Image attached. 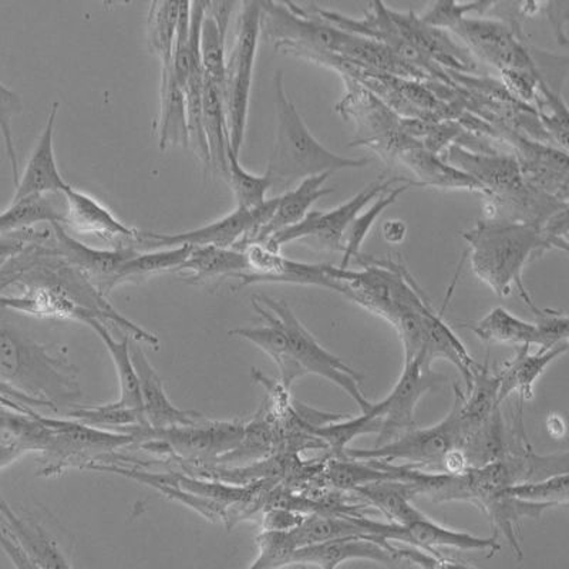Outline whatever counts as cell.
<instances>
[{
	"instance_id": "obj_1",
	"label": "cell",
	"mask_w": 569,
	"mask_h": 569,
	"mask_svg": "<svg viewBox=\"0 0 569 569\" xmlns=\"http://www.w3.org/2000/svg\"><path fill=\"white\" fill-rule=\"evenodd\" d=\"M462 237L469 242L471 268L477 278L501 298L510 297L517 289L537 318L546 312L532 302L522 271L537 252L552 247V237L533 223L517 221H482Z\"/></svg>"
},
{
	"instance_id": "obj_2",
	"label": "cell",
	"mask_w": 569,
	"mask_h": 569,
	"mask_svg": "<svg viewBox=\"0 0 569 569\" xmlns=\"http://www.w3.org/2000/svg\"><path fill=\"white\" fill-rule=\"evenodd\" d=\"M0 382L56 409L81 398L78 369L63 348L34 342L7 325H0Z\"/></svg>"
},
{
	"instance_id": "obj_3",
	"label": "cell",
	"mask_w": 569,
	"mask_h": 569,
	"mask_svg": "<svg viewBox=\"0 0 569 569\" xmlns=\"http://www.w3.org/2000/svg\"><path fill=\"white\" fill-rule=\"evenodd\" d=\"M277 109V139L269 157L266 174L271 178L272 190L299 184L307 178L348 169H362L369 159H349L330 151L315 139L301 114L289 99L283 84V73L278 70L273 78Z\"/></svg>"
},
{
	"instance_id": "obj_4",
	"label": "cell",
	"mask_w": 569,
	"mask_h": 569,
	"mask_svg": "<svg viewBox=\"0 0 569 569\" xmlns=\"http://www.w3.org/2000/svg\"><path fill=\"white\" fill-rule=\"evenodd\" d=\"M261 20L262 10L259 2L241 3L236 40L226 64L222 100L226 107L230 149L237 156H240L243 139H246Z\"/></svg>"
},
{
	"instance_id": "obj_5",
	"label": "cell",
	"mask_w": 569,
	"mask_h": 569,
	"mask_svg": "<svg viewBox=\"0 0 569 569\" xmlns=\"http://www.w3.org/2000/svg\"><path fill=\"white\" fill-rule=\"evenodd\" d=\"M253 299L276 315L277 322L288 339L293 359L297 360L305 376L317 375L338 386L356 401L362 413L372 408L373 403H370L360 388L363 376L325 349L303 327L287 302L277 301L267 295H256Z\"/></svg>"
},
{
	"instance_id": "obj_6",
	"label": "cell",
	"mask_w": 569,
	"mask_h": 569,
	"mask_svg": "<svg viewBox=\"0 0 569 569\" xmlns=\"http://www.w3.org/2000/svg\"><path fill=\"white\" fill-rule=\"evenodd\" d=\"M443 376L429 372L413 360L403 363L398 383L379 403L356 418L363 435L378 433L379 447L398 439L401 435L416 429L415 411L427 391L443 382Z\"/></svg>"
},
{
	"instance_id": "obj_7",
	"label": "cell",
	"mask_w": 569,
	"mask_h": 569,
	"mask_svg": "<svg viewBox=\"0 0 569 569\" xmlns=\"http://www.w3.org/2000/svg\"><path fill=\"white\" fill-rule=\"evenodd\" d=\"M455 405L439 425L427 429H413L389 443L368 450L345 449L348 459L390 462L406 460L415 465L441 469L445 456L450 450L461 449L462 427L460 405L462 390L455 386Z\"/></svg>"
},
{
	"instance_id": "obj_8",
	"label": "cell",
	"mask_w": 569,
	"mask_h": 569,
	"mask_svg": "<svg viewBox=\"0 0 569 569\" xmlns=\"http://www.w3.org/2000/svg\"><path fill=\"white\" fill-rule=\"evenodd\" d=\"M278 197L267 200L256 210L236 208L220 220L197 230L180 233L140 232L137 246L146 249H164L181 246L233 248L242 251L256 240L257 233L267 226L276 211Z\"/></svg>"
},
{
	"instance_id": "obj_9",
	"label": "cell",
	"mask_w": 569,
	"mask_h": 569,
	"mask_svg": "<svg viewBox=\"0 0 569 569\" xmlns=\"http://www.w3.org/2000/svg\"><path fill=\"white\" fill-rule=\"evenodd\" d=\"M396 182H411L409 178H383L379 177L372 184L360 191L359 194L350 198L342 206L333 208L330 211H311L297 226L287 228L281 232L269 238L266 246L273 249H282L289 242L309 240H318L325 246L333 249L343 247V237L347 233L350 223L362 212L366 206L390 190Z\"/></svg>"
},
{
	"instance_id": "obj_10",
	"label": "cell",
	"mask_w": 569,
	"mask_h": 569,
	"mask_svg": "<svg viewBox=\"0 0 569 569\" xmlns=\"http://www.w3.org/2000/svg\"><path fill=\"white\" fill-rule=\"evenodd\" d=\"M348 561H372L389 569H405L409 563L400 557L399 548L389 541L350 537L298 548L292 553L291 567L338 569Z\"/></svg>"
},
{
	"instance_id": "obj_11",
	"label": "cell",
	"mask_w": 569,
	"mask_h": 569,
	"mask_svg": "<svg viewBox=\"0 0 569 569\" xmlns=\"http://www.w3.org/2000/svg\"><path fill=\"white\" fill-rule=\"evenodd\" d=\"M60 104L52 106L44 129L36 142L32 154L29 157L23 174L19 177L14 187L12 201L23 200L28 197H48L63 194L69 184L60 174L54 154V126L58 119Z\"/></svg>"
},
{
	"instance_id": "obj_12",
	"label": "cell",
	"mask_w": 569,
	"mask_h": 569,
	"mask_svg": "<svg viewBox=\"0 0 569 569\" xmlns=\"http://www.w3.org/2000/svg\"><path fill=\"white\" fill-rule=\"evenodd\" d=\"M131 358L139 376L142 416L146 426L151 429H171V427H187L200 425L204 416L192 410H181L172 405L164 383L146 358L140 347L131 348Z\"/></svg>"
},
{
	"instance_id": "obj_13",
	"label": "cell",
	"mask_w": 569,
	"mask_h": 569,
	"mask_svg": "<svg viewBox=\"0 0 569 569\" xmlns=\"http://www.w3.org/2000/svg\"><path fill=\"white\" fill-rule=\"evenodd\" d=\"M62 196L66 201L64 226L104 241L137 243L140 240V232L136 228L126 226L96 198L71 186Z\"/></svg>"
},
{
	"instance_id": "obj_14",
	"label": "cell",
	"mask_w": 569,
	"mask_h": 569,
	"mask_svg": "<svg viewBox=\"0 0 569 569\" xmlns=\"http://www.w3.org/2000/svg\"><path fill=\"white\" fill-rule=\"evenodd\" d=\"M515 358L502 366L500 375V386H498V403H502L512 395L518 396V401L525 403V400L533 398V385L546 372L548 366L553 360L561 358L568 352V343L561 345L550 350H538L530 352V348H516Z\"/></svg>"
},
{
	"instance_id": "obj_15",
	"label": "cell",
	"mask_w": 569,
	"mask_h": 569,
	"mask_svg": "<svg viewBox=\"0 0 569 569\" xmlns=\"http://www.w3.org/2000/svg\"><path fill=\"white\" fill-rule=\"evenodd\" d=\"M252 307L266 325L256 328L232 329L230 330V335L246 339L248 342L262 349L263 352L277 363L279 373H281L283 388L284 390H289L298 379L303 378L302 369L299 368L297 360L293 359L291 349H289L288 339L284 337L281 327H279L276 315L253 298Z\"/></svg>"
},
{
	"instance_id": "obj_16",
	"label": "cell",
	"mask_w": 569,
	"mask_h": 569,
	"mask_svg": "<svg viewBox=\"0 0 569 569\" xmlns=\"http://www.w3.org/2000/svg\"><path fill=\"white\" fill-rule=\"evenodd\" d=\"M0 525L42 569H73L54 538L32 520H24L0 497Z\"/></svg>"
},
{
	"instance_id": "obj_17",
	"label": "cell",
	"mask_w": 569,
	"mask_h": 569,
	"mask_svg": "<svg viewBox=\"0 0 569 569\" xmlns=\"http://www.w3.org/2000/svg\"><path fill=\"white\" fill-rule=\"evenodd\" d=\"M329 174L307 178L299 182L293 190L284 192L282 196H277V207L273 211L271 220L267 226L257 233L256 240L251 243H263L276 233L287 230L301 222L308 216L311 207L320 200V198L332 194L333 188L325 187L328 181Z\"/></svg>"
},
{
	"instance_id": "obj_18",
	"label": "cell",
	"mask_w": 569,
	"mask_h": 569,
	"mask_svg": "<svg viewBox=\"0 0 569 569\" xmlns=\"http://www.w3.org/2000/svg\"><path fill=\"white\" fill-rule=\"evenodd\" d=\"M53 232L58 238L60 252L66 259H69L73 266L83 269L89 276L99 279H106V288L109 291L111 281H113L117 272L124 266L131 257L136 256L134 248H117V249H96L86 243L74 240L68 231L64 230L63 223H52Z\"/></svg>"
},
{
	"instance_id": "obj_19",
	"label": "cell",
	"mask_w": 569,
	"mask_h": 569,
	"mask_svg": "<svg viewBox=\"0 0 569 569\" xmlns=\"http://www.w3.org/2000/svg\"><path fill=\"white\" fill-rule=\"evenodd\" d=\"M401 528L405 531V543L429 552L431 556H439L441 553L439 548H453V550L461 551L487 552L489 557H492L501 548L497 537L481 538L471 536L469 532L451 530V528L437 525L429 517Z\"/></svg>"
},
{
	"instance_id": "obj_20",
	"label": "cell",
	"mask_w": 569,
	"mask_h": 569,
	"mask_svg": "<svg viewBox=\"0 0 569 569\" xmlns=\"http://www.w3.org/2000/svg\"><path fill=\"white\" fill-rule=\"evenodd\" d=\"M233 2H207L204 19L201 23L200 56L202 71L218 89H223L226 81V38Z\"/></svg>"
},
{
	"instance_id": "obj_21",
	"label": "cell",
	"mask_w": 569,
	"mask_h": 569,
	"mask_svg": "<svg viewBox=\"0 0 569 569\" xmlns=\"http://www.w3.org/2000/svg\"><path fill=\"white\" fill-rule=\"evenodd\" d=\"M462 327L469 328L481 342L487 345H515L516 348L537 347L538 350H546L538 325L516 317L506 308L491 309L485 318Z\"/></svg>"
},
{
	"instance_id": "obj_22",
	"label": "cell",
	"mask_w": 569,
	"mask_h": 569,
	"mask_svg": "<svg viewBox=\"0 0 569 569\" xmlns=\"http://www.w3.org/2000/svg\"><path fill=\"white\" fill-rule=\"evenodd\" d=\"M459 33L472 44V48L489 59L491 63L502 66L508 70H518L527 64L526 56L512 42L510 33L495 22H477V20H460L456 24Z\"/></svg>"
},
{
	"instance_id": "obj_23",
	"label": "cell",
	"mask_w": 569,
	"mask_h": 569,
	"mask_svg": "<svg viewBox=\"0 0 569 569\" xmlns=\"http://www.w3.org/2000/svg\"><path fill=\"white\" fill-rule=\"evenodd\" d=\"M91 329L98 333V337L103 340L104 347L109 350L111 359L116 366L117 378L120 385V398L117 403L121 408L137 411L142 415V400L140 391L139 376H137L133 358H131V345L129 337L123 339H116L101 322L99 317L93 313L86 315L83 320ZM144 418V416H142ZM146 421V420H144Z\"/></svg>"
},
{
	"instance_id": "obj_24",
	"label": "cell",
	"mask_w": 569,
	"mask_h": 569,
	"mask_svg": "<svg viewBox=\"0 0 569 569\" xmlns=\"http://www.w3.org/2000/svg\"><path fill=\"white\" fill-rule=\"evenodd\" d=\"M246 253L233 248L191 247L190 256L176 272L188 283H202L223 277L236 278L248 272Z\"/></svg>"
},
{
	"instance_id": "obj_25",
	"label": "cell",
	"mask_w": 569,
	"mask_h": 569,
	"mask_svg": "<svg viewBox=\"0 0 569 569\" xmlns=\"http://www.w3.org/2000/svg\"><path fill=\"white\" fill-rule=\"evenodd\" d=\"M161 113L159 120V147H190L188 134L186 91L172 78L171 68L161 70Z\"/></svg>"
},
{
	"instance_id": "obj_26",
	"label": "cell",
	"mask_w": 569,
	"mask_h": 569,
	"mask_svg": "<svg viewBox=\"0 0 569 569\" xmlns=\"http://www.w3.org/2000/svg\"><path fill=\"white\" fill-rule=\"evenodd\" d=\"M355 491L388 517L391 525L408 527L427 517L411 505V491L416 489L405 482L393 480L370 482V485L358 487Z\"/></svg>"
},
{
	"instance_id": "obj_27",
	"label": "cell",
	"mask_w": 569,
	"mask_h": 569,
	"mask_svg": "<svg viewBox=\"0 0 569 569\" xmlns=\"http://www.w3.org/2000/svg\"><path fill=\"white\" fill-rule=\"evenodd\" d=\"M202 126L210 150L211 167L216 172L226 176L227 156L230 149L226 107H223L221 90L204 76V89H202Z\"/></svg>"
},
{
	"instance_id": "obj_28",
	"label": "cell",
	"mask_w": 569,
	"mask_h": 569,
	"mask_svg": "<svg viewBox=\"0 0 569 569\" xmlns=\"http://www.w3.org/2000/svg\"><path fill=\"white\" fill-rule=\"evenodd\" d=\"M449 162L453 169H460V172L469 171V177L485 188V191L492 188H511L518 181V167L511 159H487L469 154V152L455 147L450 150Z\"/></svg>"
},
{
	"instance_id": "obj_29",
	"label": "cell",
	"mask_w": 569,
	"mask_h": 569,
	"mask_svg": "<svg viewBox=\"0 0 569 569\" xmlns=\"http://www.w3.org/2000/svg\"><path fill=\"white\" fill-rule=\"evenodd\" d=\"M181 2H152L147 17V44L161 62V70L170 69L177 39Z\"/></svg>"
},
{
	"instance_id": "obj_30",
	"label": "cell",
	"mask_w": 569,
	"mask_h": 569,
	"mask_svg": "<svg viewBox=\"0 0 569 569\" xmlns=\"http://www.w3.org/2000/svg\"><path fill=\"white\" fill-rule=\"evenodd\" d=\"M40 222H49L50 226L64 223V212L56 207L50 196L12 201L7 210L0 212V237L23 232Z\"/></svg>"
},
{
	"instance_id": "obj_31",
	"label": "cell",
	"mask_w": 569,
	"mask_h": 569,
	"mask_svg": "<svg viewBox=\"0 0 569 569\" xmlns=\"http://www.w3.org/2000/svg\"><path fill=\"white\" fill-rule=\"evenodd\" d=\"M190 252L191 247L188 246L157 249L154 252H136V256L131 257L117 272L109 291L117 284L131 281L134 278L154 276V273L166 271L176 272L184 263Z\"/></svg>"
},
{
	"instance_id": "obj_32",
	"label": "cell",
	"mask_w": 569,
	"mask_h": 569,
	"mask_svg": "<svg viewBox=\"0 0 569 569\" xmlns=\"http://www.w3.org/2000/svg\"><path fill=\"white\" fill-rule=\"evenodd\" d=\"M411 187L423 186H421V182L413 181L406 182V184H400L396 188H390V190L378 197V201L370 206L368 211L359 213V216L355 218L343 237V263L340 269H347L349 262L359 257L360 248H362L366 237H368V233L372 230L373 223L378 221L380 216H382L386 208L395 204L400 194L410 190Z\"/></svg>"
},
{
	"instance_id": "obj_33",
	"label": "cell",
	"mask_w": 569,
	"mask_h": 569,
	"mask_svg": "<svg viewBox=\"0 0 569 569\" xmlns=\"http://www.w3.org/2000/svg\"><path fill=\"white\" fill-rule=\"evenodd\" d=\"M226 178L236 197L237 208L256 210L266 204L267 194L272 190V181L267 174L257 176L243 169L240 156L228 150Z\"/></svg>"
},
{
	"instance_id": "obj_34",
	"label": "cell",
	"mask_w": 569,
	"mask_h": 569,
	"mask_svg": "<svg viewBox=\"0 0 569 569\" xmlns=\"http://www.w3.org/2000/svg\"><path fill=\"white\" fill-rule=\"evenodd\" d=\"M516 500L548 507L568 505V472L537 481L518 482L500 492Z\"/></svg>"
},
{
	"instance_id": "obj_35",
	"label": "cell",
	"mask_w": 569,
	"mask_h": 569,
	"mask_svg": "<svg viewBox=\"0 0 569 569\" xmlns=\"http://www.w3.org/2000/svg\"><path fill=\"white\" fill-rule=\"evenodd\" d=\"M258 556L248 569H283L291 567V557L298 550L291 531H263L257 538Z\"/></svg>"
},
{
	"instance_id": "obj_36",
	"label": "cell",
	"mask_w": 569,
	"mask_h": 569,
	"mask_svg": "<svg viewBox=\"0 0 569 569\" xmlns=\"http://www.w3.org/2000/svg\"><path fill=\"white\" fill-rule=\"evenodd\" d=\"M23 111L22 98L0 81V134H2L4 151H7L13 186L19 182V161L13 137V119Z\"/></svg>"
},
{
	"instance_id": "obj_37",
	"label": "cell",
	"mask_w": 569,
	"mask_h": 569,
	"mask_svg": "<svg viewBox=\"0 0 569 569\" xmlns=\"http://www.w3.org/2000/svg\"><path fill=\"white\" fill-rule=\"evenodd\" d=\"M69 416L91 427L121 426L130 429V427L146 426L142 415L121 408L117 401L110 405L90 406V408H76Z\"/></svg>"
},
{
	"instance_id": "obj_38",
	"label": "cell",
	"mask_w": 569,
	"mask_h": 569,
	"mask_svg": "<svg viewBox=\"0 0 569 569\" xmlns=\"http://www.w3.org/2000/svg\"><path fill=\"white\" fill-rule=\"evenodd\" d=\"M0 406L34 419L39 418V415L34 413V409L58 410L53 405L29 398V396L20 393V391L10 388V386L3 382H0Z\"/></svg>"
},
{
	"instance_id": "obj_39",
	"label": "cell",
	"mask_w": 569,
	"mask_h": 569,
	"mask_svg": "<svg viewBox=\"0 0 569 569\" xmlns=\"http://www.w3.org/2000/svg\"><path fill=\"white\" fill-rule=\"evenodd\" d=\"M399 552L405 561H408L411 566L419 567L420 569H476L475 567L469 566V563L450 560V558H446L445 556H441V553H439V556H431V553L419 550V548L415 547H399Z\"/></svg>"
},
{
	"instance_id": "obj_40",
	"label": "cell",
	"mask_w": 569,
	"mask_h": 569,
	"mask_svg": "<svg viewBox=\"0 0 569 569\" xmlns=\"http://www.w3.org/2000/svg\"><path fill=\"white\" fill-rule=\"evenodd\" d=\"M0 548H2L4 553H7L14 568L42 569L28 556V552L20 547V543L14 540L12 533H10L2 525H0Z\"/></svg>"
},
{
	"instance_id": "obj_41",
	"label": "cell",
	"mask_w": 569,
	"mask_h": 569,
	"mask_svg": "<svg viewBox=\"0 0 569 569\" xmlns=\"http://www.w3.org/2000/svg\"><path fill=\"white\" fill-rule=\"evenodd\" d=\"M18 233L0 237V267L23 251L27 237H22V233L18 237Z\"/></svg>"
},
{
	"instance_id": "obj_42",
	"label": "cell",
	"mask_w": 569,
	"mask_h": 569,
	"mask_svg": "<svg viewBox=\"0 0 569 569\" xmlns=\"http://www.w3.org/2000/svg\"><path fill=\"white\" fill-rule=\"evenodd\" d=\"M385 240L390 243H400L405 240L408 226L401 220H389L382 228Z\"/></svg>"
},
{
	"instance_id": "obj_43",
	"label": "cell",
	"mask_w": 569,
	"mask_h": 569,
	"mask_svg": "<svg viewBox=\"0 0 569 569\" xmlns=\"http://www.w3.org/2000/svg\"><path fill=\"white\" fill-rule=\"evenodd\" d=\"M28 451L27 447L0 443V470L12 465L13 461H17L19 457L28 453Z\"/></svg>"
},
{
	"instance_id": "obj_44",
	"label": "cell",
	"mask_w": 569,
	"mask_h": 569,
	"mask_svg": "<svg viewBox=\"0 0 569 569\" xmlns=\"http://www.w3.org/2000/svg\"><path fill=\"white\" fill-rule=\"evenodd\" d=\"M547 431L553 439H563L567 433L566 421H563L560 415H551L547 419Z\"/></svg>"
}]
</instances>
